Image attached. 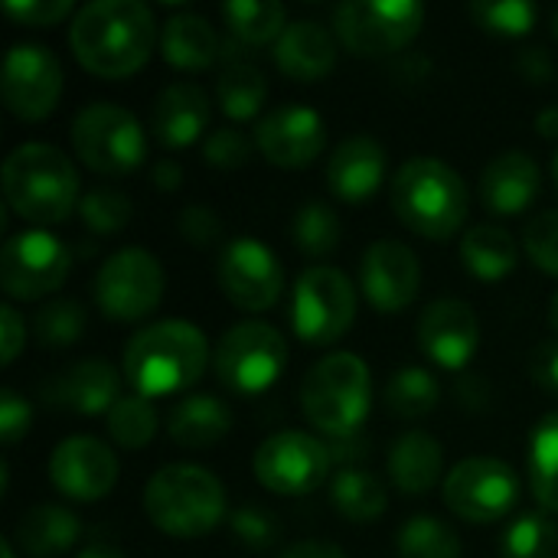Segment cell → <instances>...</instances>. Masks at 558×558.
Wrapping results in <instances>:
<instances>
[{
    "label": "cell",
    "mask_w": 558,
    "mask_h": 558,
    "mask_svg": "<svg viewBox=\"0 0 558 558\" xmlns=\"http://www.w3.org/2000/svg\"><path fill=\"white\" fill-rule=\"evenodd\" d=\"M160 52L173 69H186V72H199L209 69L219 52H222V39L213 29V23L199 13H173L163 29H160Z\"/></svg>",
    "instance_id": "obj_27"
},
{
    "label": "cell",
    "mask_w": 558,
    "mask_h": 558,
    "mask_svg": "<svg viewBox=\"0 0 558 558\" xmlns=\"http://www.w3.org/2000/svg\"><path fill=\"white\" fill-rule=\"evenodd\" d=\"M72 268V252L46 229L7 235L0 252V284L10 301H43L62 288Z\"/></svg>",
    "instance_id": "obj_12"
},
{
    "label": "cell",
    "mask_w": 558,
    "mask_h": 558,
    "mask_svg": "<svg viewBox=\"0 0 558 558\" xmlns=\"http://www.w3.org/2000/svg\"><path fill=\"white\" fill-rule=\"evenodd\" d=\"M232 428V412L216 396H186L167 415V432L177 448L203 451L219 445Z\"/></svg>",
    "instance_id": "obj_26"
},
{
    "label": "cell",
    "mask_w": 558,
    "mask_h": 558,
    "mask_svg": "<svg viewBox=\"0 0 558 558\" xmlns=\"http://www.w3.org/2000/svg\"><path fill=\"white\" fill-rule=\"evenodd\" d=\"M373 405V376L356 353H330L317 360L301 383L304 418L330 438L360 432Z\"/></svg>",
    "instance_id": "obj_6"
},
{
    "label": "cell",
    "mask_w": 558,
    "mask_h": 558,
    "mask_svg": "<svg viewBox=\"0 0 558 558\" xmlns=\"http://www.w3.org/2000/svg\"><path fill=\"white\" fill-rule=\"evenodd\" d=\"M530 487L533 497L558 517V412L546 415L530 438Z\"/></svg>",
    "instance_id": "obj_34"
},
{
    "label": "cell",
    "mask_w": 558,
    "mask_h": 558,
    "mask_svg": "<svg viewBox=\"0 0 558 558\" xmlns=\"http://www.w3.org/2000/svg\"><path fill=\"white\" fill-rule=\"evenodd\" d=\"M203 160L219 170H235L252 160V141L239 128H219L203 144Z\"/></svg>",
    "instance_id": "obj_45"
},
{
    "label": "cell",
    "mask_w": 558,
    "mask_h": 558,
    "mask_svg": "<svg viewBox=\"0 0 558 558\" xmlns=\"http://www.w3.org/2000/svg\"><path fill=\"white\" fill-rule=\"evenodd\" d=\"M75 558H124V556H121V549H114V546L92 543V546H85V549H82Z\"/></svg>",
    "instance_id": "obj_56"
},
{
    "label": "cell",
    "mask_w": 558,
    "mask_h": 558,
    "mask_svg": "<svg viewBox=\"0 0 558 558\" xmlns=\"http://www.w3.org/2000/svg\"><path fill=\"white\" fill-rule=\"evenodd\" d=\"M471 16L497 36H526L536 20L539 7L530 0H477L471 3Z\"/></svg>",
    "instance_id": "obj_42"
},
{
    "label": "cell",
    "mask_w": 558,
    "mask_h": 558,
    "mask_svg": "<svg viewBox=\"0 0 558 558\" xmlns=\"http://www.w3.org/2000/svg\"><path fill=\"white\" fill-rule=\"evenodd\" d=\"M543 190V170L526 150L497 154L481 173V203L494 216H520Z\"/></svg>",
    "instance_id": "obj_22"
},
{
    "label": "cell",
    "mask_w": 558,
    "mask_h": 558,
    "mask_svg": "<svg viewBox=\"0 0 558 558\" xmlns=\"http://www.w3.org/2000/svg\"><path fill=\"white\" fill-rule=\"evenodd\" d=\"M33 333L43 350H65L85 333V307L78 301H49L33 317Z\"/></svg>",
    "instance_id": "obj_40"
},
{
    "label": "cell",
    "mask_w": 558,
    "mask_h": 558,
    "mask_svg": "<svg viewBox=\"0 0 558 558\" xmlns=\"http://www.w3.org/2000/svg\"><path fill=\"white\" fill-rule=\"evenodd\" d=\"M536 131L543 137H558V105H549L536 114Z\"/></svg>",
    "instance_id": "obj_55"
},
{
    "label": "cell",
    "mask_w": 558,
    "mask_h": 558,
    "mask_svg": "<svg viewBox=\"0 0 558 558\" xmlns=\"http://www.w3.org/2000/svg\"><path fill=\"white\" fill-rule=\"evenodd\" d=\"M441 471H445V451L428 432H409L389 448L392 484L409 497L428 494L441 481Z\"/></svg>",
    "instance_id": "obj_29"
},
{
    "label": "cell",
    "mask_w": 558,
    "mask_h": 558,
    "mask_svg": "<svg viewBox=\"0 0 558 558\" xmlns=\"http://www.w3.org/2000/svg\"><path fill=\"white\" fill-rule=\"evenodd\" d=\"M415 337H418L422 353L435 366L461 373L477 353L481 324H477V314L471 304H464L458 298H441L425 307V314L418 317Z\"/></svg>",
    "instance_id": "obj_20"
},
{
    "label": "cell",
    "mask_w": 558,
    "mask_h": 558,
    "mask_svg": "<svg viewBox=\"0 0 558 558\" xmlns=\"http://www.w3.org/2000/svg\"><path fill=\"white\" fill-rule=\"evenodd\" d=\"M78 170L52 144H20L3 160V199L33 226H56L78 206Z\"/></svg>",
    "instance_id": "obj_3"
},
{
    "label": "cell",
    "mask_w": 558,
    "mask_h": 558,
    "mask_svg": "<svg viewBox=\"0 0 558 558\" xmlns=\"http://www.w3.org/2000/svg\"><path fill=\"white\" fill-rule=\"evenodd\" d=\"M549 327L558 333V291L553 294V301H549Z\"/></svg>",
    "instance_id": "obj_57"
},
{
    "label": "cell",
    "mask_w": 558,
    "mask_h": 558,
    "mask_svg": "<svg viewBox=\"0 0 558 558\" xmlns=\"http://www.w3.org/2000/svg\"><path fill=\"white\" fill-rule=\"evenodd\" d=\"M356 320V288L333 265H311L291 288V327L307 347H330Z\"/></svg>",
    "instance_id": "obj_9"
},
{
    "label": "cell",
    "mask_w": 558,
    "mask_h": 558,
    "mask_svg": "<svg viewBox=\"0 0 558 558\" xmlns=\"http://www.w3.org/2000/svg\"><path fill=\"white\" fill-rule=\"evenodd\" d=\"M0 549H3V553H0L3 558H16V553H13V546H10V543H3Z\"/></svg>",
    "instance_id": "obj_58"
},
{
    "label": "cell",
    "mask_w": 558,
    "mask_h": 558,
    "mask_svg": "<svg viewBox=\"0 0 558 558\" xmlns=\"http://www.w3.org/2000/svg\"><path fill=\"white\" fill-rule=\"evenodd\" d=\"M98 311L114 324H134L163 301V268L147 248H121L108 255L92 284Z\"/></svg>",
    "instance_id": "obj_11"
},
{
    "label": "cell",
    "mask_w": 558,
    "mask_h": 558,
    "mask_svg": "<svg viewBox=\"0 0 558 558\" xmlns=\"http://www.w3.org/2000/svg\"><path fill=\"white\" fill-rule=\"evenodd\" d=\"M425 23V7L415 0H347L333 10L340 43L356 56H392L405 49Z\"/></svg>",
    "instance_id": "obj_10"
},
{
    "label": "cell",
    "mask_w": 558,
    "mask_h": 558,
    "mask_svg": "<svg viewBox=\"0 0 558 558\" xmlns=\"http://www.w3.org/2000/svg\"><path fill=\"white\" fill-rule=\"evenodd\" d=\"M78 517L59 504H39L16 523V549L29 558H59L78 543Z\"/></svg>",
    "instance_id": "obj_28"
},
{
    "label": "cell",
    "mask_w": 558,
    "mask_h": 558,
    "mask_svg": "<svg viewBox=\"0 0 558 558\" xmlns=\"http://www.w3.org/2000/svg\"><path fill=\"white\" fill-rule=\"evenodd\" d=\"M461 262L464 268L481 278V281H500L507 278L517 262H520V245L517 239L494 222L471 226L461 239Z\"/></svg>",
    "instance_id": "obj_30"
},
{
    "label": "cell",
    "mask_w": 558,
    "mask_h": 558,
    "mask_svg": "<svg viewBox=\"0 0 558 558\" xmlns=\"http://www.w3.org/2000/svg\"><path fill=\"white\" fill-rule=\"evenodd\" d=\"M291 239L304 255L324 258V255L337 252V245L343 239V222H340V216H337V209L330 203L307 199L291 219Z\"/></svg>",
    "instance_id": "obj_35"
},
{
    "label": "cell",
    "mask_w": 558,
    "mask_h": 558,
    "mask_svg": "<svg viewBox=\"0 0 558 558\" xmlns=\"http://www.w3.org/2000/svg\"><path fill=\"white\" fill-rule=\"evenodd\" d=\"M69 137L78 160L105 177H124L147 157V134L141 121L114 101L85 105L72 118Z\"/></svg>",
    "instance_id": "obj_7"
},
{
    "label": "cell",
    "mask_w": 558,
    "mask_h": 558,
    "mask_svg": "<svg viewBox=\"0 0 558 558\" xmlns=\"http://www.w3.org/2000/svg\"><path fill=\"white\" fill-rule=\"evenodd\" d=\"M229 533L232 539H239L248 553H268L278 546L281 539V526H278V517L265 507H252V504H242L229 513Z\"/></svg>",
    "instance_id": "obj_43"
},
{
    "label": "cell",
    "mask_w": 558,
    "mask_h": 558,
    "mask_svg": "<svg viewBox=\"0 0 558 558\" xmlns=\"http://www.w3.org/2000/svg\"><path fill=\"white\" fill-rule=\"evenodd\" d=\"M255 147L262 157L284 170L311 167L327 147V124L307 105H278L255 128Z\"/></svg>",
    "instance_id": "obj_17"
},
{
    "label": "cell",
    "mask_w": 558,
    "mask_h": 558,
    "mask_svg": "<svg viewBox=\"0 0 558 558\" xmlns=\"http://www.w3.org/2000/svg\"><path fill=\"white\" fill-rule=\"evenodd\" d=\"M23 347H26V327H23L16 307L3 304L0 307V356H3V363L10 366Z\"/></svg>",
    "instance_id": "obj_50"
},
{
    "label": "cell",
    "mask_w": 558,
    "mask_h": 558,
    "mask_svg": "<svg viewBox=\"0 0 558 558\" xmlns=\"http://www.w3.org/2000/svg\"><path fill=\"white\" fill-rule=\"evenodd\" d=\"M333 458L327 441L307 432H278L265 438L252 458L255 481L278 497L314 494L330 477Z\"/></svg>",
    "instance_id": "obj_13"
},
{
    "label": "cell",
    "mask_w": 558,
    "mask_h": 558,
    "mask_svg": "<svg viewBox=\"0 0 558 558\" xmlns=\"http://www.w3.org/2000/svg\"><path fill=\"white\" fill-rule=\"evenodd\" d=\"M3 10L10 13V20L23 26H52L65 20L75 7L72 0H7Z\"/></svg>",
    "instance_id": "obj_47"
},
{
    "label": "cell",
    "mask_w": 558,
    "mask_h": 558,
    "mask_svg": "<svg viewBox=\"0 0 558 558\" xmlns=\"http://www.w3.org/2000/svg\"><path fill=\"white\" fill-rule=\"evenodd\" d=\"M288 366V340L265 320H242L229 327L213 353L219 383L235 396H262Z\"/></svg>",
    "instance_id": "obj_8"
},
{
    "label": "cell",
    "mask_w": 558,
    "mask_h": 558,
    "mask_svg": "<svg viewBox=\"0 0 558 558\" xmlns=\"http://www.w3.org/2000/svg\"><path fill=\"white\" fill-rule=\"evenodd\" d=\"M209 366V343L190 320H157L137 330L121 356L131 392L160 399L190 389Z\"/></svg>",
    "instance_id": "obj_2"
},
{
    "label": "cell",
    "mask_w": 558,
    "mask_h": 558,
    "mask_svg": "<svg viewBox=\"0 0 558 558\" xmlns=\"http://www.w3.org/2000/svg\"><path fill=\"white\" fill-rule=\"evenodd\" d=\"M504 558H556L558 526L546 513H520L500 533Z\"/></svg>",
    "instance_id": "obj_37"
},
{
    "label": "cell",
    "mask_w": 558,
    "mask_h": 558,
    "mask_svg": "<svg viewBox=\"0 0 558 558\" xmlns=\"http://www.w3.org/2000/svg\"><path fill=\"white\" fill-rule=\"evenodd\" d=\"M386 484L363 468H340L330 477V507L356 526L376 523L386 513Z\"/></svg>",
    "instance_id": "obj_31"
},
{
    "label": "cell",
    "mask_w": 558,
    "mask_h": 558,
    "mask_svg": "<svg viewBox=\"0 0 558 558\" xmlns=\"http://www.w3.org/2000/svg\"><path fill=\"white\" fill-rule=\"evenodd\" d=\"M327 448H330L333 464H343V468H356L360 458H369V438H363L360 432L343 435V438H330Z\"/></svg>",
    "instance_id": "obj_52"
},
{
    "label": "cell",
    "mask_w": 558,
    "mask_h": 558,
    "mask_svg": "<svg viewBox=\"0 0 558 558\" xmlns=\"http://www.w3.org/2000/svg\"><path fill=\"white\" fill-rule=\"evenodd\" d=\"M216 95L229 118L248 121L262 111V105L268 98V82L252 62H229L219 75Z\"/></svg>",
    "instance_id": "obj_36"
},
{
    "label": "cell",
    "mask_w": 558,
    "mask_h": 558,
    "mask_svg": "<svg viewBox=\"0 0 558 558\" xmlns=\"http://www.w3.org/2000/svg\"><path fill=\"white\" fill-rule=\"evenodd\" d=\"M0 95L20 121H43L56 111L62 95V65L52 49L39 43L10 46L0 72Z\"/></svg>",
    "instance_id": "obj_15"
},
{
    "label": "cell",
    "mask_w": 558,
    "mask_h": 558,
    "mask_svg": "<svg viewBox=\"0 0 558 558\" xmlns=\"http://www.w3.org/2000/svg\"><path fill=\"white\" fill-rule=\"evenodd\" d=\"M278 558H347L340 546L333 543H317V539H307V543H298L291 549H284Z\"/></svg>",
    "instance_id": "obj_54"
},
{
    "label": "cell",
    "mask_w": 558,
    "mask_h": 558,
    "mask_svg": "<svg viewBox=\"0 0 558 558\" xmlns=\"http://www.w3.org/2000/svg\"><path fill=\"white\" fill-rule=\"evenodd\" d=\"M150 183L163 193H177L180 183H183V167L173 160V157H163L150 167Z\"/></svg>",
    "instance_id": "obj_53"
},
{
    "label": "cell",
    "mask_w": 558,
    "mask_h": 558,
    "mask_svg": "<svg viewBox=\"0 0 558 558\" xmlns=\"http://www.w3.org/2000/svg\"><path fill=\"white\" fill-rule=\"evenodd\" d=\"M553 180H556V186H558V150H556V157H553Z\"/></svg>",
    "instance_id": "obj_59"
},
{
    "label": "cell",
    "mask_w": 558,
    "mask_h": 558,
    "mask_svg": "<svg viewBox=\"0 0 558 558\" xmlns=\"http://www.w3.org/2000/svg\"><path fill=\"white\" fill-rule=\"evenodd\" d=\"M438 399H441V386L425 366L396 369L386 383V392H383L386 409L402 422H418V418L432 415Z\"/></svg>",
    "instance_id": "obj_33"
},
{
    "label": "cell",
    "mask_w": 558,
    "mask_h": 558,
    "mask_svg": "<svg viewBox=\"0 0 558 558\" xmlns=\"http://www.w3.org/2000/svg\"><path fill=\"white\" fill-rule=\"evenodd\" d=\"M216 278L226 301L248 314H262L275 307L284 291L281 262L258 239H232L219 255Z\"/></svg>",
    "instance_id": "obj_16"
},
{
    "label": "cell",
    "mask_w": 558,
    "mask_h": 558,
    "mask_svg": "<svg viewBox=\"0 0 558 558\" xmlns=\"http://www.w3.org/2000/svg\"><path fill=\"white\" fill-rule=\"evenodd\" d=\"M553 33H556V39H558V7L553 10Z\"/></svg>",
    "instance_id": "obj_60"
},
{
    "label": "cell",
    "mask_w": 558,
    "mask_h": 558,
    "mask_svg": "<svg viewBox=\"0 0 558 558\" xmlns=\"http://www.w3.org/2000/svg\"><path fill=\"white\" fill-rule=\"evenodd\" d=\"M386 150L369 134H353L340 141L327 163V186L343 203L369 199L386 180Z\"/></svg>",
    "instance_id": "obj_23"
},
{
    "label": "cell",
    "mask_w": 558,
    "mask_h": 558,
    "mask_svg": "<svg viewBox=\"0 0 558 558\" xmlns=\"http://www.w3.org/2000/svg\"><path fill=\"white\" fill-rule=\"evenodd\" d=\"M177 229L183 235V242L196 245V248H209L222 242V219L216 216L213 206L193 203L177 216Z\"/></svg>",
    "instance_id": "obj_46"
},
{
    "label": "cell",
    "mask_w": 558,
    "mask_h": 558,
    "mask_svg": "<svg viewBox=\"0 0 558 558\" xmlns=\"http://www.w3.org/2000/svg\"><path fill=\"white\" fill-rule=\"evenodd\" d=\"M226 26L232 39L245 46H265L278 43L288 29V10L278 0H229L222 7Z\"/></svg>",
    "instance_id": "obj_32"
},
{
    "label": "cell",
    "mask_w": 558,
    "mask_h": 558,
    "mask_svg": "<svg viewBox=\"0 0 558 558\" xmlns=\"http://www.w3.org/2000/svg\"><path fill=\"white\" fill-rule=\"evenodd\" d=\"M209 124V95L193 82L167 85L150 105V134L177 150L190 147Z\"/></svg>",
    "instance_id": "obj_24"
},
{
    "label": "cell",
    "mask_w": 558,
    "mask_h": 558,
    "mask_svg": "<svg viewBox=\"0 0 558 558\" xmlns=\"http://www.w3.org/2000/svg\"><path fill=\"white\" fill-rule=\"evenodd\" d=\"M530 373L536 386L558 399V340H546L530 356Z\"/></svg>",
    "instance_id": "obj_49"
},
{
    "label": "cell",
    "mask_w": 558,
    "mask_h": 558,
    "mask_svg": "<svg viewBox=\"0 0 558 558\" xmlns=\"http://www.w3.org/2000/svg\"><path fill=\"white\" fill-rule=\"evenodd\" d=\"M523 248L539 271L558 278V209H546L530 219L523 232Z\"/></svg>",
    "instance_id": "obj_44"
},
{
    "label": "cell",
    "mask_w": 558,
    "mask_h": 558,
    "mask_svg": "<svg viewBox=\"0 0 558 558\" xmlns=\"http://www.w3.org/2000/svg\"><path fill=\"white\" fill-rule=\"evenodd\" d=\"M226 487L199 464H167L144 487L147 520L173 539H199L226 520Z\"/></svg>",
    "instance_id": "obj_5"
},
{
    "label": "cell",
    "mask_w": 558,
    "mask_h": 558,
    "mask_svg": "<svg viewBox=\"0 0 558 558\" xmlns=\"http://www.w3.org/2000/svg\"><path fill=\"white\" fill-rule=\"evenodd\" d=\"M49 481L62 497L75 504H95L114 490L118 458L105 441L92 435H72L49 454Z\"/></svg>",
    "instance_id": "obj_18"
},
{
    "label": "cell",
    "mask_w": 558,
    "mask_h": 558,
    "mask_svg": "<svg viewBox=\"0 0 558 558\" xmlns=\"http://www.w3.org/2000/svg\"><path fill=\"white\" fill-rule=\"evenodd\" d=\"M43 399L85 418L108 415L121 399V376L108 360H82L52 376L43 386Z\"/></svg>",
    "instance_id": "obj_21"
},
{
    "label": "cell",
    "mask_w": 558,
    "mask_h": 558,
    "mask_svg": "<svg viewBox=\"0 0 558 558\" xmlns=\"http://www.w3.org/2000/svg\"><path fill=\"white\" fill-rule=\"evenodd\" d=\"M422 288V265L415 252L399 239H379L363 252L360 291L379 314L405 311Z\"/></svg>",
    "instance_id": "obj_19"
},
{
    "label": "cell",
    "mask_w": 558,
    "mask_h": 558,
    "mask_svg": "<svg viewBox=\"0 0 558 558\" xmlns=\"http://www.w3.org/2000/svg\"><path fill=\"white\" fill-rule=\"evenodd\" d=\"M517 72L530 78L533 85H546L556 78V59L543 46H530L517 56Z\"/></svg>",
    "instance_id": "obj_51"
},
{
    "label": "cell",
    "mask_w": 558,
    "mask_h": 558,
    "mask_svg": "<svg viewBox=\"0 0 558 558\" xmlns=\"http://www.w3.org/2000/svg\"><path fill=\"white\" fill-rule=\"evenodd\" d=\"M33 425V412L26 405V399L16 396V389H3L0 396V441L3 448H16L20 438L29 432Z\"/></svg>",
    "instance_id": "obj_48"
},
{
    "label": "cell",
    "mask_w": 558,
    "mask_h": 558,
    "mask_svg": "<svg viewBox=\"0 0 558 558\" xmlns=\"http://www.w3.org/2000/svg\"><path fill=\"white\" fill-rule=\"evenodd\" d=\"M396 549L399 558H461V539L445 520L422 513L402 523Z\"/></svg>",
    "instance_id": "obj_38"
},
{
    "label": "cell",
    "mask_w": 558,
    "mask_h": 558,
    "mask_svg": "<svg viewBox=\"0 0 558 558\" xmlns=\"http://www.w3.org/2000/svg\"><path fill=\"white\" fill-rule=\"evenodd\" d=\"M275 62L294 82H320L337 65V39L317 20H294L275 43Z\"/></svg>",
    "instance_id": "obj_25"
},
{
    "label": "cell",
    "mask_w": 558,
    "mask_h": 558,
    "mask_svg": "<svg viewBox=\"0 0 558 558\" xmlns=\"http://www.w3.org/2000/svg\"><path fill=\"white\" fill-rule=\"evenodd\" d=\"M392 209L405 229L432 242L451 239L468 219V183L438 157H412L392 177Z\"/></svg>",
    "instance_id": "obj_4"
},
{
    "label": "cell",
    "mask_w": 558,
    "mask_h": 558,
    "mask_svg": "<svg viewBox=\"0 0 558 558\" xmlns=\"http://www.w3.org/2000/svg\"><path fill=\"white\" fill-rule=\"evenodd\" d=\"M520 500V477L507 461L497 458H468L445 477L448 510L474 526L504 520Z\"/></svg>",
    "instance_id": "obj_14"
},
{
    "label": "cell",
    "mask_w": 558,
    "mask_h": 558,
    "mask_svg": "<svg viewBox=\"0 0 558 558\" xmlns=\"http://www.w3.org/2000/svg\"><path fill=\"white\" fill-rule=\"evenodd\" d=\"M108 422V435L114 445H121L124 451H141L154 441L157 435V412L150 405V399L131 392V396H121L114 402V409L105 415Z\"/></svg>",
    "instance_id": "obj_39"
},
{
    "label": "cell",
    "mask_w": 558,
    "mask_h": 558,
    "mask_svg": "<svg viewBox=\"0 0 558 558\" xmlns=\"http://www.w3.org/2000/svg\"><path fill=\"white\" fill-rule=\"evenodd\" d=\"M69 46L92 75L124 78L147 65L157 46V23L141 0H92L72 16Z\"/></svg>",
    "instance_id": "obj_1"
},
{
    "label": "cell",
    "mask_w": 558,
    "mask_h": 558,
    "mask_svg": "<svg viewBox=\"0 0 558 558\" xmlns=\"http://www.w3.org/2000/svg\"><path fill=\"white\" fill-rule=\"evenodd\" d=\"M78 216L95 235H118L131 222V199L114 186H92L78 199Z\"/></svg>",
    "instance_id": "obj_41"
}]
</instances>
